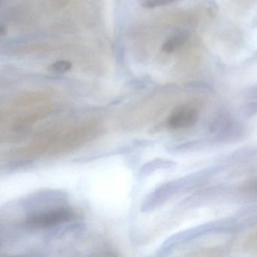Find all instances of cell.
<instances>
[{
    "label": "cell",
    "mask_w": 257,
    "mask_h": 257,
    "mask_svg": "<svg viewBox=\"0 0 257 257\" xmlns=\"http://www.w3.org/2000/svg\"><path fill=\"white\" fill-rule=\"evenodd\" d=\"M74 217L75 213L70 209L59 207L32 213L28 216L27 222L32 227L45 228L64 223Z\"/></svg>",
    "instance_id": "6da1fadb"
},
{
    "label": "cell",
    "mask_w": 257,
    "mask_h": 257,
    "mask_svg": "<svg viewBox=\"0 0 257 257\" xmlns=\"http://www.w3.org/2000/svg\"><path fill=\"white\" fill-rule=\"evenodd\" d=\"M199 112L195 106L184 104L176 108L168 120V126L174 130L189 128L196 124Z\"/></svg>",
    "instance_id": "7a4b0ae2"
},
{
    "label": "cell",
    "mask_w": 257,
    "mask_h": 257,
    "mask_svg": "<svg viewBox=\"0 0 257 257\" xmlns=\"http://www.w3.org/2000/svg\"><path fill=\"white\" fill-rule=\"evenodd\" d=\"M190 34L188 31H181L171 36L162 45V51L171 54L180 49L189 40Z\"/></svg>",
    "instance_id": "3957f363"
},
{
    "label": "cell",
    "mask_w": 257,
    "mask_h": 257,
    "mask_svg": "<svg viewBox=\"0 0 257 257\" xmlns=\"http://www.w3.org/2000/svg\"><path fill=\"white\" fill-rule=\"evenodd\" d=\"M174 163L169 161L165 160H158L154 161L151 163L148 164L147 166H144L142 170V174L144 175L150 174L152 171L154 170L158 169V168H171L174 166Z\"/></svg>",
    "instance_id": "277c9868"
},
{
    "label": "cell",
    "mask_w": 257,
    "mask_h": 257,
    "mask_svg": "<svg viewBox=\"0 0 257 257\" xmlns=\"http://www.w3.org/2000/svg\"><path fill=\"white\" fill-rule=\"evenodd\" d=\"M71 67V64L69 61H59L52 64L49 67V70L52 73H57V74H63V73L68 72Z\"/></svg>",
    "instance_id": "5b68a950"
},
{
    "label": "cell",
    "mask_w": 257,
    "mask_h": 257,
    "mask_svg": "<svg viewBox=\"0 0 257 257\" xmlns=\"http://www.w3.org/2000/svg\"><path fill=\"white\" fill-rule=\"evenodd\" d=\"M177 0H140L141 5L145 8L153 9L156 7L169 5Z\"/></svg>",
    "instance_id": "8992f818"
},
{
    "label": "cell",
    "mask_w": 257,
    "mask_h": 257,
    "mask_svg": "<svg viewBox=\"0 0 257 257\" xmlns=\"http://www.w3.org/2000/svg\"><path fill=\"white\" fill-rule=\"evenodd\" d=\"M241 114L246 118H251L257 114V101L251 102L245 105L241 109Z\"/></svg>",
    "instance_id": "52a82bcc"
},
{
    "label": "cell",
    "mask_w": 257,
    "mask_h": 257,
    "mask_svg": "<svg viewBox=\"0 0 257 257\" xmlns=\"http://www.w3.org/2000/svg\"><path fill=\"white\" fill-rule=\"evenodd\" d=\"M245 95L251 99L257 100V86L252 87L245 91Z\"/></svg>",
    "instance_id": "ba28073f"
},
{
    "label": "cell",
    "mask_w": 257,
    "mask_h": 257,
    "mask_svg": "<svg viewBox=\"0 0 257 257\" xmlns=\"http://www.w3.org/2000/svg\"><path fill=\"white\" fill-rule=\"evenodd\" d=\"M245 190L248 191V192H257V182L256 183H252L248 184L245 187Z\"/></svg>",
    "instance_id": "9c48e42d"
}]
</instances>
